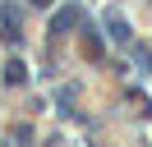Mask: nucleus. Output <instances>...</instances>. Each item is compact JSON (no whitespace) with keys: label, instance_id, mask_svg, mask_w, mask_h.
<instances>
[{"label":"nucleus","instance_id":"2","mask_svg":"<svg viewBox=\"0 0 152 147\" xmlns=\"http://www.w3.org/2000/svg\"><path fill=\"white\" fill-rule=\"evenodd\" d=\"M106 23H111V37H120V41H124V37H129V32H124V18L115 14V9H111V14H106Z\"/></svg>","mask_w":152,"mask_h":147},{"label":"nucleus","instance_id":"1","mask_svg":"<svg viewBox=\"0 0 152 147\" xmlns=\"http://www.w3.org/2000/svg\"><path fill=\"white\" fill-rule=\"evenodd\" d=\"M78 18H83V14H78L74 5H69V9H60V14L51 18V32H65V28H74V23H78Z\"/></svg>","mask_w":152,"mask_h":147},{"label":"nucleus","instance_id":"4","mask_svg":"<svg viewBox=\"0 0 152 147\" xmlns=\"http://www.w3.org/2000/svg\"><path fill=\"white\" fill-rule=\"evenodd\" d=\"M37 5H51V0H37Z\"/></svg>","mask_w":152,"mask_h":147},{"label":"nucleus","instance_id":"3","mask_svg":"<svg viewBox=\"0 0 152 147\" xmlns=\"http://www.w3.org/2000/svg\"><path fill=\"white\" fill-rule=\"evenodd\" d=\"M5 78H10V83H23V60H10V64H5Z\"/></svg>","mask_w":152,"mask_h":147}]
</instances>
